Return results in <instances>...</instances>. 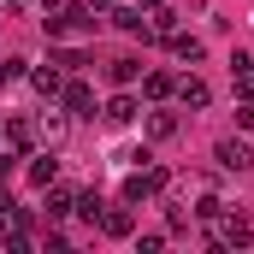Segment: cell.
Wrapping results in <instances>:
<instances>
[{
    "instance_id": "7a4b0ae2",
    "label": "cell",
    "mask_w": 254,
    "mask_h": 254,
    "mask_svg": "<svg viewBox=\"0 0 254 254\" xmlns=\"http://www.w3.org/2000/svg\"><path fill=\"white\" fill-rule=\"evenodd\" d=\"M130 119H136V101H130V95H119V101L107 107V125H113V130H125Z\"/></svg>"
},
{
    "instance_id": "9c48e42d",
    "label": "cell",
    "mask_w": 254,
    "mask_h": 254,
    "mask_svg": "<svg viewBox=\"0 0 254 254\" xmlns=\"http://www.w3.org/2000/svg\"><path fill=\"white\" fill-rule=\"evenodd\" d=\"M148 130H154V136H172V130H178V119H172V113H154V125H148Z\"/></svg>"
},
{
    "instance_id": "6da1fadb",
    "label": "cell",
    "mask_w": 254,
    "mask_h": 254,
    "mask_svg": "<svg viewBox=\"0 0 254 254\" xmlns=\"http://www.w3.org/2000/svg\"><path fill=\"white\" fill-rule=\"evenodd\" d=\"M219 160H225L231 172H243V166H249L254 154H249V142H219Z\"/></svg>"
},
{
    "instance_id": "ba28073f",
    "label": "cell",
    "mask_w": 254,
    "mask_h": 254,
    "mask_svg": "<svg viewBox=\"0 0 254 254\" xmlns=\"http://www.w3.org/2000/svg\"><path fill=\"white\" fill-rule=\"evenodd\" d=\"M249 237H254V231L243 225V219H231V225H225V243H249Z\"/></svg>"
},
{
    "instance_id": "3957f363",
    "label": "cell",
    "mask_w": 254,
    "mask_h": 254,
    "mask_svg": "<svg viewBox=\"0 0 254 254\" xmlns=\"http://www.w3.org/2000/svg\"><path fill=\"white\" fill-rule=\"evenodd\" d=\"M172 54H178V60H201V42H195V36H172Z\"/></svg>"
},
{
    "instance_id": "52a82bcc",
    "label": "cell",
    "mask_w": 254,
    "mask_h": 254,
    "mask_svg": "<svg viewBox=\"0 0 254 254\" xmlns=\"http://www.w3.org/2000/svg\"><path fill=\"white\" fill-rule=\"evenodd\" d=\"M65 101H71V113H77V119H89V89H71Z\"/></svg>"
},
{
    "instance_id": "277c9868",
    "label": "cell",
    "mask_w": 254,
    "mask_h": 254,
    "mask_svg": "<svg viewBox=\"0 0 254 254\" xmlns=\"http://www.w3.org/2000/svg\"><path fill=\"white\" fill-rule=\"evenodd\" d=\"M178 95H184V107H207V83H195V77L178 89Z\"/></svg>"
},
{
    "instance_id": "5b68a950",
    "label": "cell",
    "mask_w": 254,
    "mask_h": 254,
    "mask_svg": "<svg viewBox=\"0 0 254 254\" xmlns=\"http://www.w3.org/2000/svg\"><path fill=\"white\" fill-rule=\"evenodd\" d=\"M42 136H48V142H60V136H65V119H60V113H48V119H42Z\"/></svg>"
},
{
    "instance_id": "8992f818",
    "label": "cell",
    "mask_w": 254,
    "mask_h": 254,
    "mask_svg": "<svg viewBox=\"0 0 254 254\" xmlns=\"http://www.w3.org/2000/svg\"><path fill=\"white\" fill-rule=\"evenodd\" d=\"M136 71H142V65H136V60H113V83H130Z\"/></svg>"
}]
</instances>
